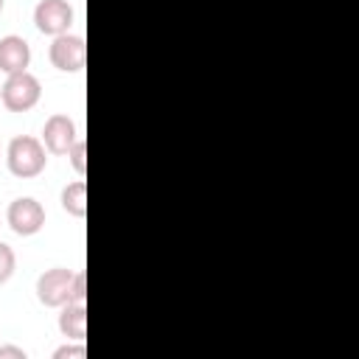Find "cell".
<instances>
[{
	"instance_id": "1",
	"label": "cell",
	"mask_w": 359,
	"mask_h": 359,
	"mask_svg": "<svg viewBox=\"0 0 359 359\" xmlns=\"http://www.w3.org/2000/svg\"><path fill=\"white\" fill-rule=\"evenodd\" d=\"M6 165L20 180L39 177L48 165V149L34 135H17V137H11V143L6 149Z\"/></svg>"
},
{
	"instance_id": "2",
	"label": "cell",
	"mask_w": 359,
	"mask_h": 359,
	"mask_svg": "<svg viewBox=\"0 0 359 359\" xmlns=\"http://www.w3.org/2000/svg\"><path fill=\"white\" fill-rule=\"evenodd\" d=\"M0 98H3V107L6 109H11V112H28V109H34L39 104L42 84L28 70L11 73V76H6V81L0 87Z\"/></svg>"
},
{
	"instance_id": "3",
	"label": "cell",
	"mask_w": 359,
	"mask_h": 359,
	"mask_svg": "<svg viewBox=\"0 0 359 359\" xmlns=\"http://www.w3.org/2000/svg\"><path fill=\"white\" fill-rule=\"evenodd\" d=\"M76 269L70 266H50L36 278V300L48 309H62L70 300Z\"/></svg>"
},
{
	"instance_id": "4",
	"label": "cell",
	"mask_w": 359,
	"mask_h": 359,
	"mask_svg": "<svg viewBox=\"0 0 359 359\" xmlns=\"http://www.w3.org/2000/svg\"><path fill=\"white\" fill-rule=\"evenodd\" d=\"M48 59L62 73H79L87 62V45L81 36H76L70 31L59 34V36H53V42L48 48Z\"/></svg>"
},
{
	"instance_id": "5",
	"label": "cell",
	"mask_w": 359,
	"mask_h": 359,
	"mask_svg": "<svg viewBox=\"0 0 359 359\" xmlns=\"http://www.w3.org/2000/svg\"><path fill=\"white\" fill-rule=\"evenodd\" d=\"M6 222L22 238L25 236H36L45 227V208L34 196H17L6 210Z\"/></svg>"
},
{
	"instance_id": "6",
	"label": "cell",
	"mask_w": 359,
	"mask_h": 359,
	"mask_svg": "<svg viewBox=\"0 0 359 359\" xmlns=\"http://www.w3.org/2000/svg\"><path fill=\"white\" fill-rule=\"evenodd\" d=\"M34 25L45 36L67 34L73 25V8L67 0H39L34 8Z\"/></svg>"
},
{
	"instance_id": "7",
	"label": "cell",
	"mask_w": 359,
	"mask_h": 359,
	"mask_svg": "<svg viewBox=\"0 0 359 359\" xmlns=\"http://www.w3.org/2000/svg\"><path fill=\"white\" fill-rule=\"evenodd\" d=\"M39 140L45 143L48 154H67L70 146L79 140V129H76V123H73L70 115L56 112V115H50V118L45 121Z\"/></svg>"
},
{
	"instance_id": "8",
	"label": "cell",
	"mask_w": 359,
	"mask_h": 359,
	"mask_svg": "<svg viewBox=\"0 0 359 359\" xmlns=\"http://www.w3.org/2000/svg\"><path fill=\"white\" fill-rule=\"evenodd\" d=\"M28 65H31V45L17 34H6L0 39V70L11 76L28 70Z\"/></svg>"
},
{
	"instance_id": "9",
	"label": "cell",
	"mask_w": 359,
	"mask_h": 359,
	"mask_svg": "<svg viewBox=\"0 0 359 359\" xmlns=\"http://www.w3.org/2000/svg\"><path fill=\"white\" fill-rule=\"evenodd\" d=\"M59 334L73 342L87 337V303H65L59 311Z\"/></svg>"
},
{
	"instance_id": "10",
	"label": "cell",
	"mask_w": 359,
	"mask_h": 359,
	"mask_svg": "<svg viewBox=\"0 0 359 359\" xmlns=\"http://www.w3.org/2000/svg\"><path fill=\"white\" fill-rule=\"evenodd\" d=\"M62 208L76 216V219H84L87 216V182L84 180H73L62 188V196H59Z\"/></svg>"
},
{
	"instance_id": "11",
	"label": "cell",
	"mask_w": 359,
	"mask_h": 359,
	"mask_svg": "<svg viewBox=\"0 0 359 359\" xmlns=\"http://www.w3.org/2000/svg\"><path fill=\"white\" fill-rule=\"evenodd\" d=\"M14 269H17V255H14V250H11L6 241H0V283H6V280L14 275Z\"/></svg>"
},
{
	"instance_id": "12",
	"label": "cell",
	"mask_w": 359,
	"mask_h": 359,
	"mask_svg": "<svg viewBox=\"0 0 359 359\" xmlns=\"http://www.w3.org/2000/svg\"><path fill=\"white\" fill-rule=\"evenodd\" d=\"M67 157H70V165L79 171V177H84V171H87V143H84V137H79V140L70 146Z\"/></svg>"
},
{
	"instance_id": "13",
	"label": "cell",
	"mask_w": 359,
	"mask_h": 359,
	"mask_svg": "<svg viewBox=\"0 0 359 359\" xmlns=\"http://www.w3.org/2000/svg\"><path fill=\"white\" fill-rule=\"evenodd\" d=\"M84 356H87V345L84 342H73V339H67V345L53 351V359H84Z\"/></svg>"
},
{
	"instance_id": "14",
	"label": "cell",
	"mask_w": 359,
	"mask_h": 359,
	"mask_svg": "<svg viewBox=\"0 0 359 359\" xmlns=\"http://www.w3.org/2000/svg\"><path fill=\"white\" fill-rule=\"evenodd\" d=\"M67 303H87V275L76 272L73 278V289H70V300Z\"/></svg>"
},
{
	"instance_id": "15",
	"label": "cell",
	"mask_w": 359,
	"mask_h": 359,
	"mask_svg": "<svg viewBox=\"0 0 359 359\" xmlns=\"http://www.w3.org/2000/svg\"><path fill=\"white\" fill-rule=\"evenodd\" d=\"M28 353L17 345H0V359H25Z\"/></svg>"
},
{
	"instance_id": "16",
	"label": "cell",
	"mask_w": 359,
	"mask_h": 359,
	"mask_svg": "<svg viewBox=\"0 0 359 359\" xmlns=\"http://www.w3.org/2000/svg\"><path fill=\"white\" fill-rule=\"evenodd\" d=\"M3 6H6V0H0V14H3Z\"/></svg>"
}]
</instances>
